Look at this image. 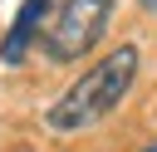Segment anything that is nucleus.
<instances>
[{"label":"nucleus","mask_w":157,"mask_h":152,"mask_svg":"<svg viewBox=\"0 0 157 152\" xmlns=\"http://www.w3.org/2000/svg\"><path fill=\"white\" fill-rule=\"evenodd\" d=\"M137 64H142L137 44H118L113 54H103L88 74H78V78L59 93V103L44 113V127H49V132H83V127L103 123V118L132 93Z\"/></svg>","instance_id":"1"},{"label":"nucleus","mask_w":157,"mask_h":152,"mask_svg":"<svg viewBox=\"0 0 157 152\" xmlns=\"http://www.w3.org/2000/svg\"><path fill=\"white\" fill-rule=\"evenodd\" d=\"M108 15H113V0H49L44 25H39V54L59 64L83 59L98 44Z\"/></svg>","instance_id":"2"},{"label":"nucleus","mask_w":157,"mask_h":152,"mask_svg":"<svg viewBox=\"0 0 157 152\" xmlns=\"http://www.w3.org/2000/svg\"><path fill=\"white\" fill-rule=\"evenodd\" d=\"M44 10H49V0H25V5H20V15H15V25H10V34L0 39V64H20V59H25L29 39H39Z\"/></svg>","instance_id":"3"},{"label":"nucleus","mask_w":157,"mask_h":152,"mask_svg":"<svg viewBox=\"0 0 157 152\" xmlns=\"http://www.w3.org/2000/svg\"><path fill=\"white\" fill-rule=\"evenodd\" d=\"M142 10H157V0H142Z\"/></svg>","instance_id":"4"},{"label":"nucleus","mask_w":157,"mask_h":152,"mask_svg":"<svg viewBox=\"0 0 157 152\" xmlns=\"http://www.w3.org/2000/svg\"><path fill=\"white\" fill-rule=\"evenodd\" d=\"M137 152H157V142H147V147H137Z\"/></svg>","instance_id":"5"}]
</instances>
